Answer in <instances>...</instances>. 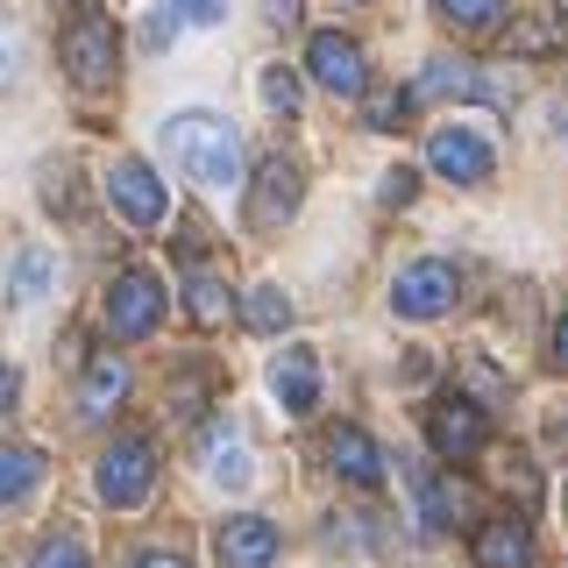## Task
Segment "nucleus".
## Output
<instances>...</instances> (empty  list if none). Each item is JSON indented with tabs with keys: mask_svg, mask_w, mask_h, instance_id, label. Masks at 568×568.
Here are the masks:
<instances>
[{
	"mask_svg": "<svg viewBox=\"0 0 568 568\" xmlns=\"http://www.w3.org/2000/svg\"><path fill=\"white\" fill-rule=\"evenodd\" d=\"M106 200H114V213L129 227H156V221H164V185H156V171L135 164V156H121V164L106 171Z\"/></svg>",
	"mask_w": 568,
	"mask_h": 568,
	"instance_id": "1a4fd4ad",
	"label": "nucleus"
},
{
	"mask_svg": "<svg viewBox=\"0 0 568 568\" xmlns=\"http://www.w3.org/2000/svg\"><path fill=\"white\" fill-rule=\"evenodd\" d=\"M178 14H185V22H221L227 0H178Z\"/></svg>",
	"mask_w": 568,
	"mask_h": 568,
	"instance_id": "cd10ccee",
	"label": "nucleus"
},
{
	"mask_svg": "<svg viewBox=\"0 0 568 568\" xmlns=\"http://www.w3.org/2000/svg\"><path fill=\"white\" fill-rule=\"evenodd\" d=\"M164 150L185 164V178H200L213 192L242 178V135L227 129L221 114H171L164 121Z\"/></svg>",
	"mask_w": 568,
	"mask_h": 568,
	"instance_id": "f257e3e1",
	"label": "nucleus"
},
{
	"mask_svg": "<svg viewBox=\"0 0 568 568\" xmlns=\"http://www.w3.org/2000/svg\"><path fill=\"white\" fill-rule=\"evenodd\" d=\"M135 568H192V561H185V555H164V547H150V555H142Z\"/></svg>",
	"mask_w": 568,
	"mask_h": 568,
	"instance_id": "c85d7f7f",
	"label": "nucleus"
},
{
	"mask_svg": "<svg viewBox=\"0 0 568 568\" xmlns=\"http://www.w3.org/2000/svg\"><path fill=\"white\" fill-rule=\"evenodd\" d=\"M405 106H413L405 93H384L377 106H369V129H398V121H405Z\"/></svg>",
	"mask_w": 568,
	"mask_h": 568,
	"instance_id": "bb28decb",
	"label": "nucleus"
},
{
	"mask_svg": "<svg viewBox=\"0 0 568 568\" xmlns=\"http://www.w3.org/2000/svg\"><path fill=\"white\" fill-rule=\"evenodd\" d=\"M121 390H129V363H121V355H93V363H85V377H79V413H114L121 405Z\"/></svg>",
	"mask_w": 568,
	"mask_h": 568,
	"instance_id": "dca6fc26",
	"label": "nucleus"
},
{
	"mask_svg": "<svg viewBox=\"0 0 568 568\" xmlns=\"http://www.w3.org/2000/svg\"><path fill=\"white\" fill-rule=\"evenodd\" d=\"M306 64H313V79L327 85V93H342V100H355L369 85L363 50H355V36H342V29H320L313 43H306Z\"/></svg>",
	"mask_w": 568,
	"mask_h": 568,
	"instance_id": "0eeeda50",
	"label": "nucleus"
},
{
	"mask_svg": "<svg viewBox=\"0 0 568 568\" xmlns=\"http://www.w3.org/2000/svg\"><path fill=\"white\" fill-rule=\"evenodd\" d=\"M150 490H156V448H150V440H142V434L106 440V455H100V497H106V505L129 511Z\"/></svg>",
	"mask_w": 568,
	"mask_h": 568,
	"instance_id": "7ed1b4c3",
	"label": "nucleus"
},
{
	"mask_svg": "<svg viewBox=\"0 0 568 568\" xmlns=\"http://www.w3.org/2000/svg\"><path fill=\"white\" fill-rule=\"evenodd\" d=\"M271 390H277L284 413H313V405H320V363H313V348H284L277 363H271Z\"/></svg>",
	"mask_w": 568,
	"mask_h": 568,
	"instance_id": "ddd939ff",
	"label": "nucleus"
},
{
	"mask_svg": "<svg viewBox=\"0 0 568 568\" xmlns=\"http://www.w3.org/2000/svg\"><path fill=\"white\" fill-rule=\"evenodd\" d=\"M114 64H121V36L106 14H71V29H64V79L71 85H85V93H106L114 85Z\"/></svg>",
	"mask_w": 568,
	"mask_h": 568,
	"instance_id": "f03ea898",
	"label": "nucleus"
},
{
	"mask_svg": "<svg viewBox=\"0 0 568 568\" xmlns=\"http://www.w3.org/2000/svg\"><path fill=\"white\" fill-rule=\"evenodd\" d=\"M476 561L484 568H526L532 561V526L526 519H490L476 532Z\"/></svg>",
	"mask_w": 568,
	"mask_h": 568,
	"instance_id": "2eb2a0df",
	"label": "nucleus"
},
{
	"mask_svg": "<svg viewBox=\"0 0 568 568\" xmlns=\"http://www.w3.org/2000/svg\"><path fill=\"white\" fill-rule=\"evenodd\" d=\"M43 484V448H22V440H0V505L29 497Z\"/></svg>",
	"mask_w": 568,
	"mask_h": 568,
	"instance_id": "a211bd4d",
	"label": "nucleus"
},
{
	"mask_svg": "<svg viewBox=\"0 0 568 568\" xmlns=\"http://www.w3.org/2000/svg\"><path fill=\"white\" fill-rule=\"evenodd\" d=\"M8 398H14V369H0V413H8Z\"/></svg>",
	"mask_w": 568,
	"mask_h": 568,
	"instance_id": "2f4dec72",
	"label": "nucleus"
},
{
	"mask_svg": "<svg viewBox=\"0 0 568 568\" xmlns=\"http://www.w3.org/2000/svg\"><path fill=\"white\" fill-rule=\"evenodd\" d=\"M327 469L342 476V484H363L369 490L384 476V448L363 434V426H334V434H327Z\"/></svg>",
	"mask_w": 568,
	"mask_h": 568,
	"instance_id": "f8f14e48",
	"label": "nucleus"
},
{
	"mask_svg": "<svg viewBox=\"0 0 568 568\" xmlns=\"http://www.w3.org/2000/svg\"><path fill=\"white\" fill-rule=\"evenodd\" d=\"M185 313L200 320V327H227V320H235V298H227V284L213 271H192L185 277Z\"/></svg>",
	"mask_w": 568,
	"mask_h": 568,
	"instance_id": "aec40b11",
	"label": "nucleus"
},
{
	"mask_svg": "<svg viewBox=\"0 0 568 568\" xmlns=\"http://www.w3.org/2000/svg\"><path fill=\"white\" fill-rule=\"evenodd\" d=\"M271 561H277L271 519H227L221 526V568H271Z\"/></svg>",
	"mask_w": 568,
	"mask_h": 568,
	"instance_id": "4468645a",
	"label": "nucleus"
},
{
	"mask_svg": "<svg viewBox=\"0 0 568 568\" xmlns=\"http://www.w3.org/2000/svg\"><path fill=\"white\" fill-rule=\"evenodd\" d=\"M271 22H277V29H292V22H298V0H271Z\"/></svg>",
	"mask_w": 568,
	"mask_h": 568,
	"instance_id": "c756f323",
	"label": "nucleus"
},
{
	"mask_svg": "<svg viewBox=\"0 0 568 568\" xmlns=\"http://www.w3.org/2000/svg\"><path fill=\"white\" fill-rule=\"evenodd\" d=\"M426 156H434V171L440 178H455V185H484L490 178V142L476 135V129H434V142H426Z\"/></svg>",
	"mask_w": 568,
	"mask_h": 568,
	"instance_id": "9b49d317",
	"label": "nucleus"
},
{
	"mask_svg": "<svg viewBox=\"0 0 568 568\" xmlns=\"http://www.w3.org/2000/svg\"><path fill=\"white\" fill-rule=\"evenodd\" d=\"M419 505H426V526H434V532H448V526L462 519V484H448V476H434Z\"/></svg>",
	"mask_w": 568,
	"mask_h": 568,
	"instance_id": "5701e85b",
	"label": "nucleus"
},
{
	"mask_svg": "<svg viewBox=\"0 0 568 568\" xmlns=\"http://www.w3.org/2000/svg\"><path fill=\"white\" fill-rule=\"evenodd\" d=\"M200 455H206V476L221 490H242L248 484V448L235 440V426H206V434H200Z\"/></svg>",
	"mask_w": 568,
	"mask_h": 568,
	"instance_id": "f3484780",
	"label": "nucleus"
},
{
	"mask_svg": "<svg viewBox=\"0 0 568 568\" xmlns=\"http://www.w3.org/2000/svg\"><path fill=\"white\" fill-rule=\"evenodd\" d=\"M36 568H93V561H85V547H79V540H43Z\"/></svg>",
	"mask_w": 568,
	"mask_h": 568,
	"instance_id": "393cba45",
	"label": "nucleus"
},
{
	"mask_svg": "<svg viewBox=\"0 0 568 568\" xmlns=\"http://www.w3.org/2000/svg\"><path fill=\"white\" fill-rule=\"evenodd\" d=\"M440 14H448V29L490 36L497 22H505V0H440Z\"/></svg>",
	"mask_w": 568,
	"mask_h": 568,
	"instance_id": "4be33fe9",
	"label": "nucleus"
},
{
	"mask_svg": "<svg viewBox=\"0 0 568 568\" xmlns=\"http://www.w3.org/2000/svg\"><path fill=\"white\" fill-rule=\"evenodd\" d=\"M455 292H462L455 263H413V271H398V284H390V306L405 320H440L455 306Z\"/></svg>",
	"mask_w": 568,
	"mask_h": 568,
	"instance_id": "423d86ee",
	"label": "nucleus"
},
{
	"mask_svg": "<svg viewBox=\"0 0 568 568\" xmlns=\"http://www.w3.org/2000/svg\"><path fill=\"white\" fill-rule=\"evenodd\" d=\"M263 100H271L277 114H298V79L284 64H271V71H263Z\"/></svg>",
	"mask_w": 568,
	"mask_h": 568,
	"instance_id": "b1692460",
	"label": "nucleus"
},
{
	"mask_svg": "<svg viewBox=\"0 0 568 568\" xmlns=\"http://www.w3.org/2000/svg\"><path fill=\"white\" fill-rule=\"evenodd\" d=\"M235 313H242L248 334H284V327H292V298H284L277 284H256V292H248Z\"/></svg>",
	"mask_w": 568,
	"mask_h": 568,
	"instance_id": "412c9836",
	"label": "nucleus"
},
{
	"mask_svg": "<svg viewBox=\"0 0 568 568\" xmlns=\"http://www.w3.org/2000/svg\"><path fill=\"white\" fill-rule=\"evenodd\" d=\"M298 171H292V156H263V171H256V185H248V221L271 235V227H284L298 213Z\"/></svg>",
	"mask_w": 568,
	"mask_h": 568,
	"instance_id": "9d476101",
	"label": "nucleus"
},
{
	"mask_svg": "<svg viewBox=\"0 0 568 568\" xmlns=\"http://www.w3.org/2000/svg\"><path fill=\"white\" fill-rule=\"evenodd\" d=\"M156 320H164V284L150 271H121L106 284V327L121 334V342H142V334H156Z\"/></svg>",
	"mask_w": 568,
	"mask_h": 568,
	"instance_id": "20e7f679",
	"label": "nucleus"
},
{
	"mask_svg": "<svg viewBox=\"0 0 568 568\" xmlns=\"http://www.w3.org/2000/svg\"><path fill=\"white\" fill-rule=\"evenodd\" d=\"M426 434H434V448L448 455V462H469L490 440V419H484V405H476V398L448 390V398H434V413H426Z\"/></svg>",
	"mask_w": 568,
	"mask_h": 568,
	"instance_id": "39448f33",
	"label": "nucleus"
},
{
	"mask_svg": "<svg viewBox=\"0 0 568 568\" xmlns=\"http://www.w3.org/2000/svg\"><path fill=\"white\" fill-rule=\"evenodd\" d=\"M22 71V36H14V22H0V85Z\"/></svg>",
	"mask_w": 568,
	"mask_h": 568,
	"instance_id": "a878e982",
	"label": "nucleus"
},
{
	"mask_svg": "<svg viewBox=\"0 0 568 568\" xmlns=\"http://www.w3.org/2000/svg\"><path fill=\"white\" fill-rule=\"evenodd\" d=\"M555 363L568 369V306H561V327H555Z\"/></svg>",
	"mask_w": 568,
	"mask_h": 568,
	"instance_id": "7c9ffc66",
	"label": "nucleus"
},
{
	"mask_svg": "<svg viewBox=\"0 0 568 568\" xmlns=\"http://www.w3.org/2000/svg\"><path fill=\"white\" fill-rule=\"evenodd\" d=\"M50 277H58L50 248H22V256L8 263V306H36V298L50 292Z\"/></svg>",
	"mask_w": 568,
	"mask_h": 568,
	"instance_id": "6ab92c4d",
	"label": "nucleus"
},
{
	"mask_svg": "<svg viewBox=\"0 0 568 568\" xmlns=\"http://www.w3.org/2000/svg\"><path fill=\"white\" fill-rule=\"evenodd\" d=\"M440 93H462V100H490V106H505V79H490V71H476V64H455V58H434L419 71L413 85H405V100H440Z\"/></svg>",
	"mask_w": 568,
	"mask_h": 568,
	"instance_id": "6e6552de",
	"label": "nucleus"
}]
</instances>
